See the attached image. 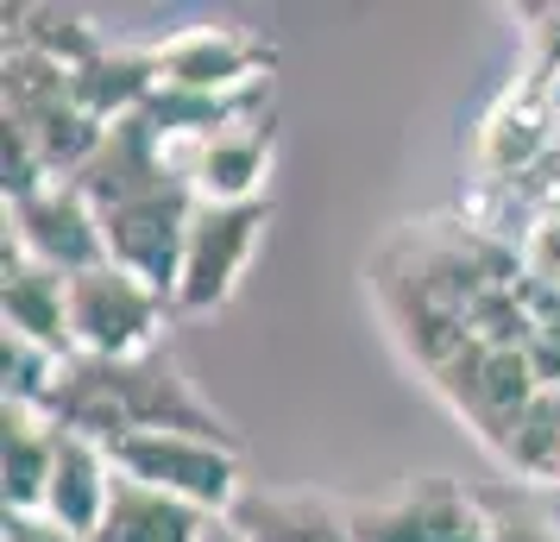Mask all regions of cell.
Returning a JSON list of instances; mask_svg holds the SVG:
<instances>
[{"label":"cell","mask_w":560,"mask_h":542,"mask_svg":"<svg viewBox=\"0 0 560 542\" xmlns=\"http://www.w3.org/2000/svg\"><path fill=\"white\" fill-rule=\"evenodd\" d=\"M491 542H560V530L548 523V517L498 511V517H491Z\"/></svg>","instance_id":"7402d4cb"},{"label":"cell","mask_w":560,"mask_h":542,"mask_svg":"<svg viewBox=\"0 0 560 542\" xmlns=\"http://www.w3.org/2000/svg\"><path fill=\"white\" fill-rule=\"evenodd\" d=\"M171 297L132 278L127 265H95L70 278V347L89 360H139L164 347Z\"/></svg>","instance_id":"3957f363"},{"label":"cell","mask_w":560,"mask_h":542,"mask_svg":"<svg viewBox=\"0 0 560 542\" xmlns=\"http://www.w3.org/2000/svg\"><path fill=\"white\" fill-rule=\"evenodd\" d=\"M7 240H13L32 265H51L63 278L107 265L102 215H95V203H89L70 177H57V183H45V189L20 196V203H7Z\"/></svg>","instance_id":"52a82bcc"},{"label":"cell","mask_w":560,"mask_h":542,"mask_svg":"<svg viewBox=\"0 0 560 542\" xmlns=\"http://www.w3.org/2000/svg\"><path fill=\"white\" fill-rule=\"evenodd\" d=\"M516 265H523V278L541 290H560V208L555 215H541L529 233H523V246H516Z\"/></svg>","instance_id":"d6986e66"},{"label":"cell","mask_w":560,"mask_h":542,"mask_svg":"<svg viewBox=\"0 0 560 542\" xmlns=\"http://www.w3.org/2000/svg\"><path fill=\"white\" fill-rule=\"evenodd\" d=\"M214 530V517L189 498H171V492L145 486V480H127L114 466V492H107V511L95 542H202Z\"/></svg>","instance_id":"5bb4252c"},{"label":"cell","mask_w":560,"mask_h":542,"mask_svg":"<svg viewBox=\"0 0 560 542\" xmlns=\"http://www.w3.org/2000/svg\"><path fill=\"white\" fill-rule=\"evenodd\" d=\"M271 146H278L271 114H246V120L221 127L214 139L189 146L183 177L196 189V203H258L265 177H271Z\"/></svg>","instance_id":"30bf717a"},{"label":"cell","mask_w":560,"mask_h":542,"mask_svg":"<svg viewBox=\"0 0 560 542\" xmlns=\"http://www.w3.org/2000/svg\"><path fill=\"white\" fill-rule=\"evenodd\" d=\"M63 360H70V354H51V347H38V341L0 328V391H7V404L45 411L57 379H63Z\"/></svg>","instance_id":"ac0fdd59"},{"label":"cell","mask_w":560,"mask_h":542,"mask_svg":"<svg viewBox=\"0 0 560 542\" xmlns=\"http://www.w3.org/2000/svg\"><path fill=\"white\" fill-rule=\"evenodd\" d=\"M107 454H114V466L127 480H145V486L171 492V498H189L208 517H228L246 498V486H240V448L233 441L177 436V429H139V436L107 441Z\"/></svg>","instance_id":"5b68a950"},{"label":"cell","mask_w":560,"mask_h":542,"mask_svg":"<svg viewBox=\"0 0 560 542\" xmlns=\"http://www.w3.org/2000/svg\"><path fill=\"white\" fill-rule=\"evenodd\" d=\"M523 38H529V89L541 95L560 77V7H541L535 26H523Z\"/></svg>","instance_id":"ffe728a7"},{"label":"cell","mask_w":560,"mask_h":542,"mask_svg":"<svg viewBox=\"0 0 560 542\" xmlns=\"http://www.w3.org/2000/svg\"><path fill=\"white\" fill-rule=\"evenodd\" d=\"M0 322L51 354H77L70 347V278L51 265H32L13 240L0 253Z\"/></svg>","instance_id":"8fae6325"},{"label":"cell","mask_w":560,"mask_h":542,"mask_svg":"<svg viewBox=\"0 0 560 542\" xmlns=\"http://www.w3.org/2000/svg\"><path fill=\"white\" fill-rule=\"evenodd\" d=\"M70 89H77L82 114L95 127H120L132 114H145V102L158 95V64H152V51H114L107 45L95 64H82L70 77Z\"/></svg>","instance_id":"2e32d148"},{"label":"cell","mask_w":560,"mask_h":542,"mask_svg":"<svg viewBox=\"0 0 560 542\" xmlns=\"http://www.w3.org/2000/svg\"><path fill=\"white\" fill-rule=\"evenodd\" d=\"M233 530L246 542H359L353 505L322 498V492H253L233 505Z\"/></svg>","instance_id":"4fadbf2b"},{"label":"cell","mask_w":560,"mask_h":542,"mask_svg":"<svg viewBox=\"0 0 560 542\" xmlns=\"http://www.w3.org/2000/svg\"><path fill=\"white\" fill-rule=\"evenodd\" d=\"M45 411L57 416V429H77V436H95V441H120V436H139V429H177V436L233 441L221 411L171 360V347L139 354V360H89V354H70Z\"/></svg>","instance_id":"6da1fadb"},{"label":"cell","mask_w":560,"mask_h":542,"mask_svg":"<svg viewBox=\"0 0 560 542\" xmlns=\"http://www.w3.org/2000/svg\"><path fill=\"white\" fill-rule=\"evenodd\" d=\"M107 492H114V454H107V441L63 429L57 436V461H51V486H45V517L63 523L70 537L95 542Z\"/></svg>","instance_id":"7c38bea8"},{"label":"cell","mask_w":560,"mask_h":542,"mask_svg":"<svg viewBox=\"0 0 560 542\" xmlns=\"http://www.w3.org/2000/svg\"><path fill=\"white\" fill-rule=\"evenodd\" d=\"M202 542H246V537H240V530H233V517H214V530H208Z\"/></svg>","instance_id":"603a6c76"},{"label":"cell","mask_w":560,"mask_h":542,"mask_svg":"<svg viewBox=\"0 0 560 542\" xmlns=\"http://www.w3.org/2000/svg\"><path fill=\"white\" fill-rule=\"evenodd\" d=\"M0 102H7L0 120L20 127L32 146H38V158H45L51 177H77L82 164L102 152L107 127H95V120L82 114L77 89H70V70H57L45 57L7 51V64H0Z\"/></svg>","instance_id":"7a4b0ae2"},{"label":"cell","mask_w":560,"mask_h":542,"mask_svg":"<svg viewBox=\"0 0 560 542\" xmlns=\"http://www.w3.org/2000/svg\"><path fill=\"white\" fill-rule=\"evenodd\" d=\"M0 473H7V511H45V486H51L57 461V416L32 411V404H7L0 411Z\"/></svg>","instance_id":"9a60e30c"},{"label":"cell","mask_w":560,"mask_h":542,"mask_svg":"<svg viewBox=\"0 0 560 542\" xmlns=\"http://www.w3.org/2000/svg\"><path fill=\"white\" fill-rule=\"evenodd\" d=\"M102 215V233H107V258L127 265L132 278H145L152 290H177V272H183V240H189V215H196V189L189 177H158V183H139L127 196L95 208ZM177 310V303H171Z\"/></svg>","instance_id":"277c9868"},{"label":"cell","mask_w":560,"mask_h":542,"mask_svg":"<svg viewBox=\"0 0 560 542\" xmlns=\"http://www.w3.org/2000/svg\"><path fill=\"white\" fill-rule=\"evenodd\" d=\"M158 82L164 89H189V95H253L271 89V51L233 26H183L152 45Z\"/></svg>","instance_id":"9c48e42d"},{"label":"cell","mask_w":560,"mask_h":542,"mask_svg":"<svg viewBox=\"0 0 560 542\" xmlns=\"http://www.w3.org/2000/svg\"><path fill=\"white\" fill-rule=\"evenodd\" d=\"M0 542H82V537H70V530H63V523H51L45 511H7Z\"/></svg>","instance_id":"44dd1931"},{"label":"cell","mask_w":560,"mask_h":542,"mask_svg":"<svg viewBox=\"0 0 560 542\" xmlns=\"http://www.w3.org/2000/svg\"><path fill=\"white\" fill-rule=\"evenodd\" d=\"M265 221H271V196H258V203H196L171 303L183 315L221 310L233 290H240L246 265H253L258 240H265Z\"/></svg>","instance_id":"8992f818"},{"label":"cell","mask_w":560,"mask_h":542,"mask_svg":"<svg viewBox=\"0 0 560 542\" xmlns=\"http://www.w3.org/2000/svg\"><path fill=\"white\" fill-rule=\"evenodd\" d=\"M541 102L555 107V120H560V77H555V82H548V89H541Z\"/></svg>","instance_id":"cb8c5ba5"},{"label":"cell","mask_w":560,"mask_h":542,"mask_svg":"<svg viewBox=\"0 0 560 542\" xmlns=\"http://www.w3.org/2000/svg\"><path fill=\"white\" fill-rule=\"evenodd\" d=\"M491 517L479 492L454 480H409L390 498L353 505V537L359 542H491Z\"/></svg>","instance_id":"ba28073f"},{"label":"cell","mask_w":560,"mask_h":542,"mask_svg":"<svg viewBox=\"0 0 560 542\" xmlns=\"http://www.w3.org/2000/svg\"><path fill=\"white\" fill-rule=\"evenodd\" d=\"M7 51H32L77 77L107 45L95 38L89 13H77V7H7Z\"/></svg>","instance_id":"e0dca14e"}]
</instances>
